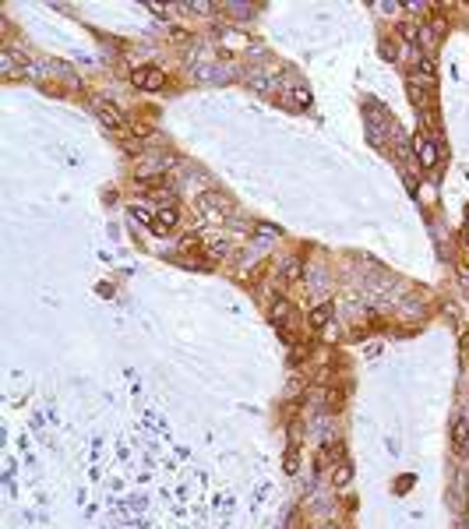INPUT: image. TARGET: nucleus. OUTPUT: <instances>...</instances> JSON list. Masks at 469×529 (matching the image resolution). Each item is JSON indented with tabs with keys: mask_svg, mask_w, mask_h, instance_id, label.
<instances>
[{
	"mask_svg": "<svg viewBox=\"0 0 469 529\" xmlns=\"http://www.w3.org/2000/svg\"><path fill=\"white\" fill-rule=\"evenodd\" d=\"M413 149H416V159H420L427 169H434V166H438V149H434V142H430L427 134H416Z\"/></svg>",
	"mask_w": 469,
	"mask_h": 529,
	"instance_id": "f257e3e1",
	"label": "nucleus"
},
{
	"mask_svg": "<svg viewBox=\"0 0 469 529\" xmlns=\"http://www.w3.org/2000/svg\"><path fill=\"white\" fill-rule=\"evenodd\" d=\"M162 81H166V75H162L159 67H138V71H134V85H138V88L156 92V88H162Z\"/></svg>",
	"mask_w": 469,
	"mask_h": 529,
	"instance_id": "f03ea898",
	"label": "nucleus"
},
{
	"mask_svg": "<svg viewBox=\"0 0 469 529\" xmlns=\"http://www.w3.org/2000/svg\"><path fill=\"white\" fill-rule=\"evenodd\" d=\"M324 321H328V307H317L314 310V325H324Z\"/></svg>",
	"mask_w": 469,
	"mask_h": 529,
	"instance_id": "7ed1b4c3",
	"label": "nucleus"
},
{
	"mask_svg": "<svg viewBox=\"0 0 469 529\" xmlns=\"http://www.w3.org/2000/svg\"><path fill=\"white\" fill-rule=\"evenodd\" d=\"M293 99H297V102H311V92H307V88H297Z\"/></svg>",
	"mask_w": 469,
	"mask_h": 529,
	"instance_id": "20e7f679",
	"label": "nucleus"
}]
</instances>
